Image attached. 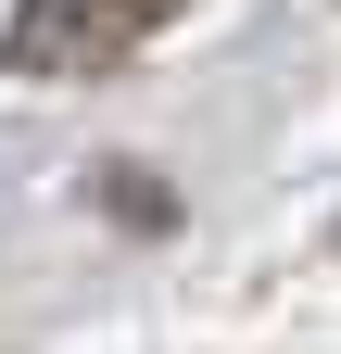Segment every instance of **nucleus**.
<instances>
[{"instance_id":"nucleus-1","label":"nucleus","mask_w":341,"mask_h":354,"mask_svg":"<svg viewBox=\"0 0 341 354\" xmlns=\"http://www.w3.org/2000/svg\"><path fill=\"white\" fill-rule=\"evenodd\" d=\"M177 13V0H13V51L26 76H101V64H126L139 38Z\"/></svg>"}]
</instances>
